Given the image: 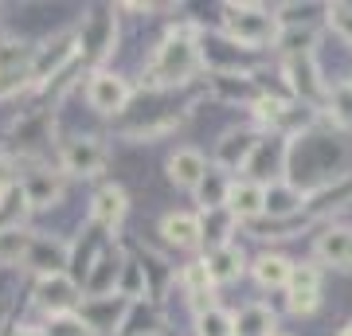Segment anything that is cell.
<instances>
[{"label":"cell","instance_id":"6da1fadb","mask_svg":"<svg viewBox=\"0 0 352 336\" xmlns=\"http://www.w3.org/2000/svg\"><path fill=\"white\" fill-rule=\"evenodd\" d=\"M200 63H204V51L196 47V27L180 24V27H173V32L164 36V43L157 47L145 82H149V90L184 87V82L200 71Z\"/></svg>","mask_w":352,"mask_h":336},{"label":"cell","instance_id":"7a4b0ae2","mask_svg":"<svg viewBox=\"0 0 352 336\" xmlns=\"http://www.w3.org/2000/svg\"><path fill=\"white\" fill-rule=\"evenodd\" d=\"M223 27L227 39L239 43L243 51H258L266 43H274L282 24L274 12H266L263 4H223Z\"/></svg>","mask_w":352,"mask_h":336},{"label":"cell","instance_id":"3957f363","mask_svg":"<svg viewBox=\"0 0 352 336\" xmlns=\"http://www.w3.org/2000/svg\"><path fill=\"white\" fill-rule=\"evenodd\" d=\"M118 43V20L110 8H90V16H82L78 24V59L98 67Z\"/></svg>","mask_w":352,"mask_h":336},{"label":"cell","instance_id":"277c9868","mask_svg":"<svg viewBox=\"0 0 352 336\" xmlns=\"http://www.w3.org/2000/svg\"><path fill=\"white\" fill-rule=\"evenodd\" d=\"M286 157H289V137L286 133H270V137L258 141V149L251 153V161H247V180L254 184H270V180H282L278 172H286Z\"/></svg>","mask_w":352,"mask_h":336},{"label":"cell","instance_id":"5b68a950","mask_svg":"<svg viewBox=\"0 0 352 336\" xmlns=\"http://www.w3.org/2000/svg\"><path fill=\"white\" fill-rule=\"evenodd\" d=\"M133 98V87H129V78L113 75V71H98V75L87 82V102L94 113H106V117H118V113L129 106Z\"/></svg>","mask_w":352,"mask_h":336},{"label":"cell","instance_id":"8992f818","mask_svg":"<svg viewBox=\"0 0 352 336\" xmlns=\"http://www.w3.org/2000/svg\"><path fill=\"white\" fill-rule=\"evenodd\" d=\"M59 164H63V176L90 180L106 168V145L98 137H67L59 149Z\"/></svg>","mask_w":352,"mask_h":336},{"label":"cell","instance_id":"52a82bcc","mask_svg":"<svg viewBox=\"0 0 352 336\" xmlns=\"http://www.w3.org/2000/svg\"><path fill=\"white\" fill-rule=\"evenodd\" d=\"M32 298H36V305L47 313V317H63V313H78L82 289H78L67 274H51V278H36Z\"/></svg>","mask_w":352,"mask_h":336},{"label":"cell","instance_id":"ba28073f","mask_svg":"<svg viewBox=\"0 0 352 336\" xmlns=\"http://www.w3.org/2000/svg\"><path fill=\"white\" fill-rule=\"evenodd\" d=\"M126 313H129V301L122 298V293H110V298H82V305H78L82 324H87L90 333H98V336L122 333Z\"/></svg>","mask_w":352,"mask_h":336},{"label":"cell","instance_id":"9c48e42d","mask_svg":"<svg viewBox=\"0 0 352 336\" xmlns=\"http://www.w3.org/2000/svg\"><path fill=\"white\" fill-rule=\"evenodd\" d=\"M286 75H289V94L305 106H317V102L329 98V87L321 82V71H317L314 51L309 55H294L286 59Z\"/></svg>","mask_w":352,"mask_h":336},{"label":"cell","instance_id":"30bf717a","mask_svg":"<svg viewBox=\"0 0 352 336\" xmlns=\"http://www.w3.org/2000/svg\"><path fill=\"white\" fill-rule=\"evenodd\" d=\"M258 141H263V133H254L251 125L227 129L223 137L215 141V168H223V172H243L247 161H251V153L258 149Z\"/></svg>","mask_w":352,"mask_h":336},{"label":"cell","instance_id":"8fae6325","mask_svg":"<svg viewBox=\"0 0 352 336\" xmlns=\"http://www.w3.org/2000/svg\"><path fill=\"white\" fill-rule=\"evenodd\" d=\"M51 110H32L24 113L20 122L8 129V137H12V149H20V157H39V153L47 149L51 141Z\"/></svg>","mask_w":352,"mask_h":336},{"label":"cell","instance_id":"7c38bea8","mask_svg":"<svg viewBox=\"0 0 352 336\" xmlns=\"http://www.w3.org/2000/svg\"><path fill=\"white\" fill-rule=\"evenodd\" d=\"M67 262H71V243H63L55 235H36L24 266L36 278H51V274H67Z\"/></svg>","mask_w":352,"mask_h":336},{"label":"cell","instance_id":"4fadbf2b","mask_svg":"<svg viewBox=\"0 0 352 336\" xmlns=\"http://www.w3.org/2000/svg\"><path fill=\"white\" fill-rule=\"evenodd\" d=\"M122 266H126V254L118 247H110L106 243V250H102L98 258H94V266H90L87 274V298H110V293H118V278H122Z\"/></svg>","mask_w":352,"mask_h":336},{"label":"cell","instance_id":"5bb4252c","mask_svg":"<svg viewBox=\"0 0 352 336\" xmlns=\"http://www.w3.org/2000/svg\"><path fill=\"white\" fill-rule=\"evenodd\" d=\"M20 192H24V199H28L32 212H39V208H55V199L63 196V172H51V168L36 164V168L20 180Z\"/></svg>","mask_w":352,"mask_h":336},{"label":"cell","instance_id":"9a60e30c","mask_svg":"<svg viewBox=\"0 0 352 336\" xmlns=\"http://www.w3.org/2000/svg\"><path fill=\"white\" fill-rule=\"evenodd\" d=\"M305 212V192L289 180H270L263 192V215L266 219H298Z\"/></svg>","mask_w":352,"mask_h":336},{"label":"cell","instance_id":"2e32d148","mask_svg":"<svg viewBox=\"0 0 352 336\" xmlns=\"http://www.w3.org/2000/svg\"><path fill=\"white\" fill-rule=\"evenodd\" d=\"M208 82H212L215 98H223V102H251V106H258V98L266 94L247 71H212Z\"/></svg>","mask_w":352,"mask_h":336},{"label":"cell","instance_id":"e0dca14e","mask_svg":"<svg viewBox=\"0 0 352 336\" xmlns=\"http://www.w3.org/2000/svg\"><path fill=\"white\" fill-rule=\"evenodd\" d=\"M129 212V199H126V188L122 184H106L94 192V199H90V219H94V227H102V231H113V227L126 219Z\"/></svg>","mask_w":352,"mask_h":336},{"label":"cell","instance_id":"ac0fdd59","mask_svg":"<svg viewBox=\"0 0 352 336\" xmlns=\"http://www.w3.org/2000/svg\"><path fill=\"white\" fill-rule=\"evenodd\" d=\"M263 184H254V180H231V188H227V212L235 215L239 223H254V219H263Z\"/></svg>","mask_w":352,"mask_h":336},{"label":"cell","instance_id":"d6986e66","mask_svg":"<svg viewBox=\"0 0 352 336\" xmlns=\"http://www.w3.org/2000/svg\"><path fill=\"white\" fill-rule=\"evenodd\" d=\"M314 254L325 266H337V270H352V227H325L317 235Z\"/></svg>","mask_w":352,"mask_h":336},{"label":"cell","instance_id":"ffe728a7","mask_svg":"<svg viewBox=\"0 0 352 336\" xmlns=\"http://www.w3.org/2000/svg\"><path fill=\"white\" fill-rule=\"evenodd\" d=\"M164 168H168V180H173L176 188H188V192H196V184L204 180V172H208L212 164L204 161L200 149H188V145H184V149H176L173 157H168V164H164Z\"/></svg>","mask_w":352,"mask_h":336},{"label":"cell","instance_id":"44dd1931","mask_svg":"<svg viewBox=\"0 0 352 336\" xmlns=\"http://www.w3.org/2000/svg\"><path fill=\"white\" fill-rule=\"evenodd\" d=\"M349 203H352V172L325 188H317V192H309L305 196V212L314 215V219H321V215L337 212V208H349Z\"/></svg>","mask_w":352,"mask_h":336},{"label":"cell","instance_id":"7402d4cb","mask_svg":"<svg viewBox=\"0 0 352 336\" xmlns=\"http://www.w3.org/2000/svg\"><path fill=\"white\" fill-rule=\"evenodd\" d=\"M161 235H164V243H173V247H180V250H196L204 243L200 238V215L168 212L161 219Z\"/></svg>","mask_w":352,"mask_h":336},{"label":"cell","instance_id":"603a6c76","mask_svg":"<svg viewBox=\"0 0 352 336\" xmlns=\"http://www.w3.org/2000/svg\"><path fill=\"white\" fill-rule=\"evenodd\" d=\"M164 317L153 301H129V313L122 321V336H161Z\"/></svg>","mask_w":352,"mask_h":336},{"label":"cell","instance_id":"cb8c5ba5","mask_svg":"<svg viewBox=\"0 0 352 336\" xmlns=\"http://www.w3.org/2000/svg\"><path fill=\"white\" fill-rule=\"evenodd\" d=\"M204 266H208V274H212L215 286H227V282H235V278L247 270V258H243V250L231 243V247H219V250H208V258H204Z\"/></svg>","mask_w":352,"mask_h":336},{"label":"cell","instance_id":"d4e9b609","mask_svg":"<svg viewBox=\"0 0 352 336\" xmlns=\"http://www.w3.org/2000/svg\"><path fill=\"white\" fill-rule=\"evenodd\" d=\"M274 328H278V317L270 305L251 301V305H243L235 313V336H274Z\"/></svg>","mask_w":352,"mask_h":336},{"label":"cell","instance_id":"484cf974","mask_svg":"<svg viewBox=\"0 0 352 336\" xmlns=\"http://www.w3.org/2000/svg\"><path fill=\"white\" fill-rule=\"evenodd\" d=\"M235 227H239V219L227 212V208H215V212L200 215V238L208 243V250L231 247V231H235Z\"/></svg>","mask_w":352,"mask_h":336},{"label":"cell","instance_id":"4316f807","mask_svg":"<svg viewBox=\"0 0 352 336\" xmlns=\"http://www.w3.org/2000/svg\"><path fill=\"white\" fill-rule=\"evenodd\" d=\"M289 270H294V262L282 258V254H258L251 262V278L258 282L263 289H278L289 282Z\"/></svg>","mask_w":352,"mask_h":336},{"label":"cell","instance_id":"83f0119b","mask_svg":"<svg viewBox=\"0 0 352 336\" xmlns=\"http://www.w3.org/2000/svg\"><path fill=\"white\" fill-rule=\"evenodd\" d=\"M32 243H36V235H32L28 227H8V231H0V270L20 266V262L28 258Z\"/></svg>","mask_w":352,"mask_h":336},{"label":"cell","instance_id":"f1b7e54d","mask_svg":"<svg viewBox=\"0 0 352 336\" xmlns=\"http://www.w3.org/2000/svg\"><path fill=\"white\" fill-rule=\"evenodd\" d=\"M227 188H231V176L223 168H208L204 180L196 184V199H200L204 212H215V208H223L227 203Z\"/></svg>","mask_w":352,"mask_h":336},{"label":"cell","instance_id":"f546056e","mask_svg":"<svg viewBox=\"0 0 352 336\" xmlns=\"http://www.w3.org/2000/svg\"><path fill=\"white\" fill-rule=\"evenodd\" d=\"M314 39H317V32L309 24H286L278 32L274 47L282 51L286 59H294V55H309V51H314Z\"/></svg>","mask_w":352,"mask_h":336},{"label":"cell","instance_id":"4dcf8cb0","mask_svg":"<svg viewBox=\"0 0 352 336\" xmlns=\"http://www.w3.org/2000/svg\"><path fill=\"white\" fill-rule=\"evenodd\" d=\"M329 117L340 125V129H352V78L337 82V87L329 90Z\"/></svg>","mask_w":352,"mask_h":336},{"label":"cell","instance_id":"1f68e13d","mask_svg":"<svg viewBox=\"0 0 352 336\" xmlns=\"http://www.w3.org/2000/svg\"><path fill=\"white\" fill-rule=\"evenodd\" d=\"M196 328H200V336H235V313H223L215 305L196 317Z\"/></svg>","mask_w":352,"mask_h":336},{"label":"cell","instance_id":"d6a6232c","mask_svg":"<svg viewBox=\"0 0 352 336\" xmlns=\"http://www.w3.org/2000/svg\"><path fill=\"white\" fill-rule=\"evenodd\" d=\"M43 336H94V333L82 324V317H78V313H63V317H47Z\"/></svg>","mask_w":352,"mask_h":336},{"label":"cell","instance_id":"836d02e7","mask_svg":"<svg viewBox=\"0 0 352 336\" xmlns=\"http://www.w3.org/2000/svg\"><path fill=\"white\" fill-rule=\"evenodd\" d=\"M286 289H321V270H317V262H294Z\"/></svg>","mask_w":352,"mask_h":336},{"label":"cell","instance_id":"e575fe53","mask_svg":"<svg viewBox=\"0 0 352 336\" xmlns=\"http://www.w3.org/2000/svg\"><path fill=\"white\" fill-rule=\"evenodd\" d=\"M286 305L294 317H309L321 305V289H286Z\"/></svg>","mask_w":352,"mask_h":336},{"label":"cell","instance_id":"d590c367","mask_svg":"<svg viewBox=\"0 0 352 336\" xmlns=\"http://www.w3.org/2000/svg\"><path fill=\"white\" fill-rule=\"evenodd\" d=\"M325 16H329V27H333L344 43H352V4H329Z\"/></svg>","mask_w":352,"mask_h":336},{"label":"cell","instance_id":"8d00e7d4","mask_svg":"<svg viewBox=\"0 0 352 336\" xmlns=\"http://www.w3.org/2000/svg\"><path fill=\"white\" fill-rule=\"evenodd\" d=\"M8 188H16V161L0 153V192H8Z\"/></svg>","mask_w":352,"mask_h":336},{"label":"cell","instance_id":"74e56055","mask_svg":"<svg viewBox=\"0 0 352 336\" xmlns=\"http://www.w3.org/2000/svg\"><path fill=\"white\" fill-rule=\"evenodd\" d=\"M12 336H43V328H32V324H20V328H12Z\"/></svg>","mask_w":352,"mask_h":336},{"label":"cell","instance_id":"f35d334b","mask_svg":"<svg viewBox=\"0 0 352 336\" xmlns=\"http://www.w3.org/2000/svg\"><path fill=\"white\" fill-rule=\"evenodd\" d=\"M337 336H352V321H349V324H344V328H340V333H337Z\"/></svg>","mask_w":352,"mask_h":336},{"label":"cell","instance_id":"ab89813d","mask_svg":"<svg viewBox=\"0 0 352 336\" xmlns=\"http://www.w3.org/2000/svg\"><path fill=\"white\" fill-rule=\"evenodd\" d=\"M274 336H286V333H274Z\"/></svg>","mask_w":352,"mask_h":336}]
</instances>
